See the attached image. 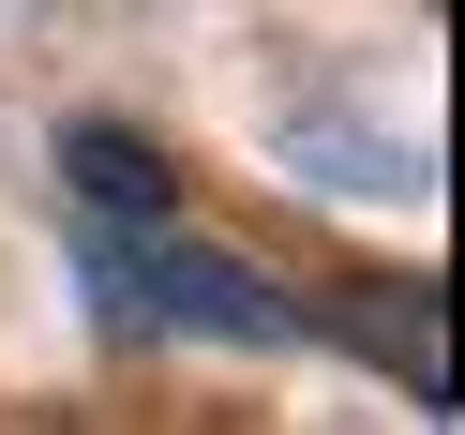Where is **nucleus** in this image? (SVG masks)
Instances as JSON below:
<instances>
[{
  "label": "nucleus",
  "mask_w": 465,
  "mask_h": 435,
  "mask_svg": "<svg viewBox=\"0 0 465 435\" xmlns=\"http://www.w3.org/2000/svg\"><path fill=\"white\" fill-rule=\"evenodd\" d=\"M105 285H121V315H151V331H211V345H285V331H301V315H285L271 285L241 271V255L181 241V211L135 225V241L105 255Z\"/></svg>",
  "instance_id": "nucleus-1"
},
{
  "label": "nucleus",
  "mask_w": 465,
  "mask_h": 435,
  "mask_svg": "<svg viewBox=\"0 0 465 435\" xmlns=\"http://www.w3.org/2000/svg\"><path fill=\"white\" fill-rule=\"evenodd\" d=\"M61 181L91 195L105 225H165L181 211V165H165V135H135V121H75L61 135Z\"/></svg>",
  "instance_id": "nucleus-2"
},
{
  "label": "nucleus",
  "mask_w": 465,
  "mask_h": 435,
  "mask_svg": "<svg viewBox=\"0 0 465 435\" xmlns=\"http://www.w3.org/2000/svg\"><path fill=\"white\" fill-rule=\"evenodd\" d=\"M345 345L391 361L405 405H450V315H435V285H361V301H345Z\"/></svg>",
  "instance_id": "nucleus-3"
}]
</instances>
